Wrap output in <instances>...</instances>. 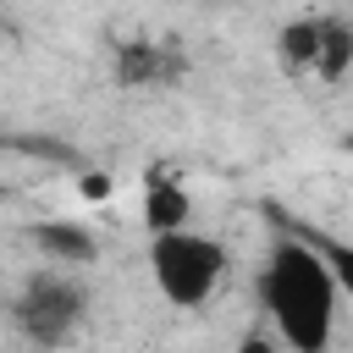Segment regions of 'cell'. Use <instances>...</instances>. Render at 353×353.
<instances>
[{"instance_id":"cell-4","label":"cell","mask_w":353,"mask_h":353,"mask_svg":"<svg viewBox=\"0 0 353 353\" xmlns=\"http://www.w3.org/2000/svg\"><path fill=\"white\" fill-rule=\"evenodd\" d=\"M276 66L298 83L336 88L353 72V22L336 11H309L276 28Z\"/></svg>"},{"instance_id":"cell-1","label":"cell","mask_w":353,"mask_h":353,"mask_svg":"<svg viewBox=\"0 0 353 353\" xmlns=\"http://www.w3.org/2000/svg\"><path fill=\"white\" fill-rule=\"evenodd\" d=\"M259 309L287 353H331L342 325V287L314 237H276L259 265Z\"/></svg>"},{"instance_id":"cell-9","label":"cell","mask_w":353,"mask_h":353,"mask_svg":"<svg viewBox=\"0 0 353 353\" xmlns=\"http://www.w3.org/2000/svg\"><path fill=\"white\" fill-rule=\"evenodd\" d=\"M77 193H83V199H105V193H110V176H105V171H88V176L77 182Z\"/></svg>"},{"instance_id":"cell-2","label":"cell","mask_w":353,"mask_h":353,"mask_svg":"<svg viewBox=\"0 0 353 353\" xmlns=\"http://www.w3.org/2000/svg\"><path fill=\"white\" fill-rule=\"evenodd\" d=\"M94 314V292L83 281V270H66V265H33L17 292H11V331L33 347V353H61L83 336Z\"/></svg>"},{"instance_id":"cell-3","label":"cell","mask_w":353,"mask_h":353,"mask_svg":"<svg viewBox=\"0 0 353 353\" xmlns=\"http://www.w3.org/2000/svg\"><path fill=\"white\" fill-rule=\"evenodd\" d=\"M149 281L171 309H204L232 281V248L199 226L149 232Z\"/></svg>"},{"instance_id":"cell-6","label":"cell","mask_w":353,"mask_h":353,"mask_svg":"<svg viewBox=\"0 0 353 353\" xmlns=\"http://www.w3.org/2000/svg\"><path fill=\"white\" fill-rule=\"evenodd\" d=\"M182 72V61L165 50V44H149V39H132V44H116V77L127 88H160Z\"/></svg>"},{"instance_id":"cell-5","label":"cell","mask_w":353,"mask_h":353,"mask_svg":"<svg viewBox=\"0 0 353 353\" xmlns=\"http://www.w3.org/2000/svg\"><path fill=\"white\" fill-rule=\"evenodd\" d=\"M28 237H33V248L44 254V265L88 270V265L99 259V237H94L88 226H77V221H44V226H33Z\"/></svg>"},{"instance_id":"cell-8","label":"cell","mask_w":353,"mask_h":353,"mask_svg":"<svg viewBox=\"0 0 353 353\" xmlns=\"http://www.w3.org/2000/svg\"><path fill=\"white\" fill-rule=\"evenodd\" d=\"M325 259H331V270H336L342 303H353V243H325Z\"/></svg>"},{"instance_id":"cell-7","label":"cell","mask_w":353,"mask_h":353,"mask_svg":"<svg viewBox=\"0 0 353 353\" xmlns=\"http://www.w3.org/2000/svg\"><path fill=\"white\" fill-rule=\"evenodd\" d=\"M143 221H149V232H171V226H188L193 221V199H188L182 176L154 171L143 182Z\"/></svg>"}]
</instances>
